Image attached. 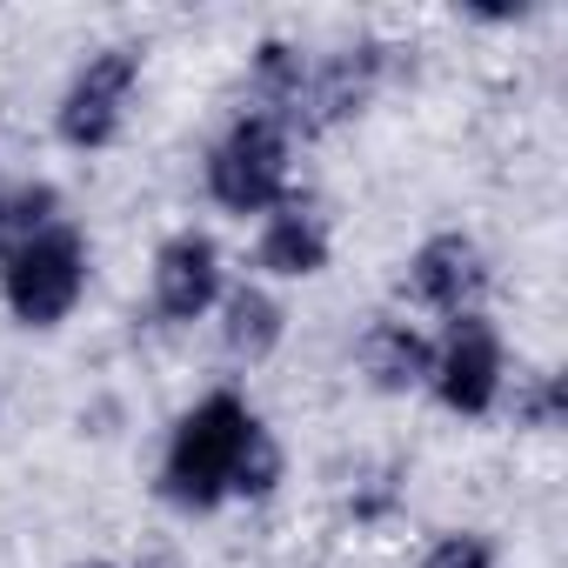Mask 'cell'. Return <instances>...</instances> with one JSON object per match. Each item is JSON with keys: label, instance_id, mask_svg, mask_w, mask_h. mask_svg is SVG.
<instances>
[{"label": "cell", "instance_id": "cell-1", "mask_svg": "<svg viewBox=\"0 0 568 568\" xmlns=\"http://www.w3.org/2000/svg\"><path fill=\"white\" fill-rule=\"evenodd\" d=\"M281 481H288V455H281L274 428L254 415L247 395L207 388L168 422L154 495L174 515H214L227 501H267Z\"/></svg>", "mask_w": 568, "mask_h": 568}, {"label": "cell", "instance_id": "cell-2", "mask_svg": "<svg viewBox=\"0 0 568 568\" xmlns=\"http://www.w3.org/2000/svg\"><path fill=\"white\" fill-rule=\"evenodd\" d=\"M88 281H94V254L74 221H54L21 247H0V308L28 335H54L61 322H74V308L88 302Z\"/></svg>", "mask_w": 568, "mask_h": 568}, {"label": "cell", "instance_id": "cell-3", "mask_svg": "<svg viewBox=\"0 0 568 568\" xmlns=\"http://www.w3.org/2000/svg\"><path fill=\"white\" fill-rule=\"evenodd\" d=\"M201 187H207V201L221 214L261 221L274 201L295 194V134L281 128V121H267V114H254V108H241L214 134V148H207Z\"/></svg>", "mask_w": 568, "mask_h": 568}, {"label": "cell", "instance_id": "cell-4", "mask_svg": "<svg viewBox=\"0 0 568 568\" xmlns=\"http://www.w3.org/2000/svg\"><path fill=\"white\" fill-rule=\"evenodd\" d=\"M141 68H148V48H134V41L94 48L68 74V88L54 101V141L74 148V154H108L128 134L134 94H141Z\"/></svg>", "mask_w": 568, "mask_h": 568}, {"label": "cell", "instance_id": "cell-5", "mask_svg": "<svg viewBox=\"0 0 568 568\" xmlns=\"http://www.w3.org/2000/svg\"><path fill=\"white\" fill-rule=\"evenodd\" d=\"M422 395H435L455 422H488L501 408V395H508V342L488 322V308L442 322L435 368H428V388Z\"/></svg>", "mask_w": 568, "mask_h": 568}, {"label": "cell", "instance_id": "cell-6", "mask_svg": "<svg viewBox=\"0 0 568 568\" xmlns=\"http://www.w3.org/2000/svg\"><path fill=\"white\" fill-rule=\"evenodd\" d=\"M488 288H495V261H488V247H481L475 234H462V227H435V234L415 241L408 261H402V295H408L422 315H442V322L481 315V308H488Z\"/></svg>", "mask_w": 568, "mask_h": 568}, {"label": "cell", "instance_id": "cell-7", "mask_svg": "<svg viewBox=\"0 0 568 568\" xmlns=\"http://www.w3.org/2000/svg\"><path fill=\"white\" fill-rule=\"evenodd\" d=\"M227 295V254L207 227H174L148 261V302L168 328L207 322Z\"/></svg>", "mask_w": 568, "mask_h": 568}, {"label": "cell", "instance_id": "cell-8", "mask_svg": "<svg viewBox=\"0 0 568 568\" xmlns=\"http://www.w3.org/2000/svg\"><path fill=\"white\" fill-rule=\"evenodd\" d=\"M382 81H388V48L382 41H348L335 54H315L308 61V88H302L295 134H328V128L368 114V101L382 94Z\"/></svg>", "mask_w": 568, "mask_h": 568}, {"label": "cell", "instance_id": "cell-9", "mask_svg": "<svg viewBox=\"0 0 568 568\" xmlns=\"http://www.w3.org/2000/svg\"><path fill=\"white\" fill-rule=\"evenodd\" d=\"M335 261V221L315 194H288L254 221V267L267 281H315Z\"/></svg>", "mask_w": 568, "mask_h": 568}, {"label": "cell", "instance_id": "cell-10", "mask_svg": "<svg viewBox=\"0 0 568 568\" xmlns=\"http://www.w3.org/2000/svg\"><path fill=\"white\" fill-rule=\"evenodd\" d=\"M355 368L375 395H422L435 368V335L415 328L408 315H375L355 342Z\"/></svg>", "mask_w": 568, "mask_h": 568}, {"label": "cell", "instance_id": "cell-11", "mask_svg": "<svg viewBox=\"0 0 568 568\" xmlns=\"http://www.w3.org/2000/svg\"><path fill=\"white\" fill-rule=\"evenodd\" d=\"M214 335H221L227 362L261 368V362H274L281 342H288V308H281V295L267 281H241V288H227L221 308H214Z\"/></svg>", "mask_w": 568, "mask_h": 568}, {"label": "cell", "instance_id": "cell-12", "mask_svg": "<svg viewBox=\"0 0 568 568\" xmlns=\"http://www.w3.org/2000/svg\"><path fill=\"white\" fill-rule=\"evenodd\" d=\"M54 221H68V201H61V187L54 181H8L0 187V247H21V241H34V234H48Z\"/></svg>", "mask_w": 568, "mask_h": 568}, {"label": "cell", "instance_id": "cell-13", "mask_svg": "<svg viewBox=\"0 0 568 568\" xmlns=\"http://www.w3.org/2000/svg\"><path fill=\"white\" fill-rule=\"evenodd\" d=\"M501 402L515 408V428H528V435H555L568 422V382H561V368L508 375V395Z\"/></svg>", "mask_w": 568, "mask_h": 568}, {"label": "cell", "instance_id": "cell-14", "mask_svg": "<svg viewBox=\"0 0 568 568\" xmlns=\"http://www.w3.org/2000/svg\"><path fill=\"white\" fill-rule=\"evenodd\" d=\"M415 568H501V555H495V541H488L481 528H442V535L422 548Z\"/></svg>", "mask_w": 568, "mask_h": 568}, {"label": "cell", "instance_id": "cell-15", "mask_svg": "<svg viewBox=\"0 0 568 568\" xmlns=\"http://www.w3.org/2000/svg\"><path fill=\"white\" fill-rule=\"evenodd\" d=\"M68 568H121V561H101V555H94V561H68Z\"/></svg>", "mask_w": 568, "mask_h": 568}]
</instances>
